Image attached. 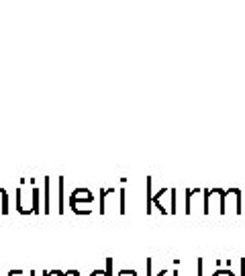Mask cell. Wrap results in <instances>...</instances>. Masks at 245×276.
<instances>
[{
  "label": "cell",
  "mask_w": 245,
  "mask_h": 276,
  "mask_svg": "<svg viewBox=\"0 0 245 276\" xmlns=\"http://www.w3.org/2000/svg\"><path fill=\"white\" fill-rule=\"evenodd\" d=\"M92 192L88 188H76L72 194H69V209H72L74 213L80 209V203L84 201V203H92Z\"/></svg>",
  "instance_id": "1"
},
{
  "label": "cell",
  "mask_w": 245,
  "mask_h": 276,
  "mask_svg": "<svg viewBox=\"0 0 245 276\" xmlns=\"http://www.w3.org/2000/svg\"><path fill=\"white\" fill-rule=\"evenodd\" d=\"M57 184H60V209H57V213H66V178L60 176Z\"/></svg>",
  "instance_id": "2"
},
{
  "label": "cell",
  "mask_w": 245,
  "mask_h": 276,
  "mask_svg": "<svg viewBox=\"0 0 245 276\" xmlns=\"http://www.w3.org/2000/svg\"><path fill=\"white\" fill-rule=\"evenodd\" d=\"M43 188H45V213H49V203H51V197H49V176L43 178Z\"/></svg>",
  "instance_id": "3"
},
{
  "label": "cell",
  "mask_w": 245,
  "mask_h": 276,
  "mask_svg": "<svg viewBox=\"0 0 245 276\" xmlns=\"http://www.w3.org/2000/svg\"><path fill=\"white\" fill-rule=\"evenodd\" d=\"M90 276H114L112 274V258H107V270H94Z\"/></svg>",
  "instance_id": "4"
},
{
  "label": "cell",
  "mask_w": 245,
  "mask_h": 276,
  "mask_svg": "<svg viewBox=\"0 0 245 276\" xmlns=\"http://www.w3.org/2000/svg\"><path fill=\"white\" fill-rule=\"evenodd\" d=\"M194 192H198V190H186V209H184V213L186 215H190V211H192V197H194Z\"/></svg>",
  "instance_id": "5"
},
{
  "label": "cell",
  "mask_w": 245,
  "mask_h": 276,
  "mask_svg": "<svg viewBox=\"0 0 245 276\" xmlns=\"http://www.w3.org/2000/svg\"><path fill=\"white\" fill-rule=\"evenodd\" d=\"M0 201H2V215H6L8 213V194H6L4 188H2V192H0Z\"/></svg>",
  "instance_id": "6"
},
{
  "label": "cell",
  "mask_w": 245,
  "mask_h": 276,
  "mask_svg": "<svg viewBox=\"0 0 245 276\" xmlns=\"http://www.w3.org/2000/svg\"><path fill=\"white\" fill-rule=\"evenodd\" d=\"M151 178H147V215L151 213Z\"/></svg>",
  "instance_id": "7"
},
{
  "label": "cell",
  "mask_w": 245,
  "mask_h": 276,
  "mask_svg": "<svg viewBox=\"0 0 245 276\" xmlns=\"http://www.w3.org/2000/svg\"><path fill=\"white\" fill-rule=\"evenodd\" d=\"M125 211H127V209H125V190L121 188V190H119V213L123 215Z\"/></svg>",
  "instance_id": "8"
},
{
  "label": "cell",
  "mask_w": 245,
  "mask_h": 276,
  "mask_svg": "<svg viewBox=\"0 0 245 276\" xmlns=\"http://www.w3.org/2000/svg\"><path fill=\"white\" fill-rule=\"evenodd\" d=\"M213 276H235V274L231 272V268H227V270H223V268H221V270H217Z\"/></svg>",
  "instance_id": "9"
},
{
  "label": "cell",
  "mask_w": 245,
  "mask_h": 276,
  "mask_svg": "<svg viewBox=\"0 0 245 276\" xmlns=\"http://www.w3.org/2000/svg\"><path fill=\"white\" fill-rule=\"evenodd\" d=\"M202 264H204L202 258H198V260H196V266H198V274H196V276H202Z\"/></svg>",
  "instance_id": "10"
},
{
  "label": "cell",
  "mask_w": 245,
  "mask_h": 276,
  "mask_svg": "<svg viewBox=\"0 0 245 276\" xmlns=\"http://www.w3.org/2000/svg\"><path fill=\"white\" fill-rule=\"evenodd\" d=\"M166 274H168L166 270H161V272H159V274H156V276H166Z\"/></svg>",
  "instance_id": "11"
},
{
  "label": "cell",
  "mask_w": 245,
  "mask_h": 276,
  "mask_svg": "<svg viewBox=\"0 0 245 276\" xmlns=\"http://www.w3.org/2000/svg\"><path fill=\"white\" fill-rule=\"evenodd\" d=\"M29 274H31V276H37V272H35V270H31V272H29Z\"/></svg>",
  "instance_id": "12"
},
{
  "label": "cell",
  "mask_w": 245,
  "mask_h": 276,
  "mask_svg": "<svg viewBox=\"0 0 245 276\" xmlns=\"http://www.w3.org/2000/svg\"><path fill=\"white\" fill-rule=\"evenodd\" d=\"M133 276H137V274H133Z\"/></svg>",
  "instance_id": "13"
}]
</instances>
